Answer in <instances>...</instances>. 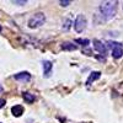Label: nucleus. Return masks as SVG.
I'll return each mask as SVG.
<instances>
[{
	"label": "nucleus",
	"mask_w": 123,
	"mask_h": 123,
	"mask_svg": "<svg viewBox=\"0 0 123 123\" xmlns=\"http://www.w3.org/2000/svg\"><path fill=\"white\" fill-rule=\"evenodd\" d=\"M117 4H118L117 1H102L98 6L100 16L105 21H108V20L113 18L117 12Z\"/></svg>",
	"instance_id": "obj_1"
},
{
	"label": "nucleus",
	"mask_w": 123,
	"mask_h": 123,
	"mask_svg": "<svg viewBox=\"0 0 123 123\" xmlns=\"http://www.w3.org/2000/svg\"><path fill=\"white\" fill-rule=\"evenodd\" d=\"M46 22V16L43 12H37L28 20V27L30 28H37L41 27Z\"/></svg>",
	"instance_id": "obj_2"
},
{
	"label": "nucleus",
	"mask_w": 123,
	"mask_h": 123,
	"mask_svg": "<svg viewBox=\"0 0 123 123\" xmlns=\"http://www.w3.org/2000/svg\"><path fill=\"white\" fill-rule=\"evenodd\" d=\"M106 47L112 49V57H113L115 59H119L123 55V44L122 43L112 42V41H110V42L106 43Z\"/></svg>",
	"instance_id": "obj_3"
},
{
	"label": "nucleus",
	"mask_w": 123,
	"mask_h": 123,
	"mask_svg": "<svg viewBox=\"0 0 123 123\" xmlns=\"http://www.w3.org/2000/svg\"><path fill=\"white\" fill-rule=\"evenodd\" d=\"M87 25V21H86V17L84 15H78L76 18H75V21H74V28L78 33L80 32H83V31L85 30Z\"/></svg>",
	"instance_id": "obj_4"
},
{
	"label": "nucleus",
	"mask_w": 123,
	"mask_h": 123,
	"mask_svg": "<svg viewBox=\"0 0 123 123\" xmlns=\"http://www.w3.org/2000/svg\"><path fill=\"white\" fill-rule=\"evenodd\" d=\"M42 67H43V74L44 78H49L52 74V69H53V64L49 60H43L42 62Z\"/></svg>",
	"instance_id": "obj_5"
},
{
	"label": "nucleus",
	"mask_w": 123,
	"mask_h": 123,
	"mask_svg": "<svg viewBox=\"0 0 123 123\" xmlns=\"http://www.w3.org/2000/svg\"><path fill=\"white\" fill-rule=\"evenodd\" d=\"M15 80L17 81H24V83H27V81L31 80V74L27 73V71H21V73H17L14 75Z\"/></svg>",
	"instance_id": "obj_6"
},
{
	"label": "nucleus",
	"mask_w": 123,
	"mask_h": 123,
	"mask_svg": "<svg viewBox=\"0 0 123 123\" xmlns=\"http://www.w3.org/2000/svg\"><path fill=\"white\" fill-rule=\"evenodd\" d=\"M94 47H95V49L97 50L98 53H101V54H106L107 53V47H106V44H104L101 42V41H98V39H95L94 41Z\"/></svg>",
	"instance_id": "obj_7"
},
{
	"label": "nucleus",
	"mask_w": 123,
	"mask_h": 123,
	"mask_svg": "<svg viewBox=\"0 0 123 123\" xmlns=\"http://www.w3.org/2000/svg\"><path fill=\"white\" fill-rule=\"evenodd\" d=\"M100 76H101V73H100V71H92V73L89 75L87 80H86V85H91L95 80L100 79Z\"/></svg>",
	"instance_id": "obj_8"
},
{
	"label": "nucleus",
	"mask_w": 123,
	"mask_h": 123,
	"mask_svg": "<svg viewBox=\"0 0 123 123\" xmlns=\"http://www.w3.org/2000/svg\"><path fill=\"white\" fill-rule=\"evenodd\" d=\"M11 113L15 116V117H20L22 113H24V107L21 105H15L11 107Z\"/></svg>",
	"instance_id": "obj_9"
},
{
	"label": "nucleus",
	"mask_w": 123,
	"mask_h": 123,
	"mask_svg": "<svg viewBox=\"0 0 123 123\" xmlns=\"http://www.w3.org/2000/svg\"><path fill=\"white\" fill-rule=\"evenodd\" d=\"M62 49L63 50H76V46L75 44H73L71 42H64V43H62Z\"/></svg>",
	"instance_id": "obj_10"
},
{
	"label": "nucleus",
	"mask_w": 123,
	"mask_h": 123,
	"mask_svg": "<svg viewBox=\"0 0 123 123\" xmlns=\"http://www.w3.org/2000/svg\"><path fill=\"white\" fill-rule=\"evenodd\" d=\"M22 97L27 104H32V102L35 101V96L32 94H30V92H22Z\"/></svg>",
	"instance_id": "obj_11"
},
{
	"label": "nucleus",
	"mask_w": 123,
	"mask_h": 123,
	"mask_svg": "<svg viewBox=\"0 0 123 123\" xmlns=\"http://www.w3.org/2000/svg\"><path fill=\"white\" fill-rule=\"evenodd\" d=\"M75 42L76 43H80L81 46H89L90 44V41L89 39H84V38H76Z\"/></svg>",
	"instance_id": "obj_12"
},
{
	"label": "nucleus",
	"mask_w": 123,
	"mask_h": 123,
	"mask_svg": "<svg viewBox=\"0 0 123 123\" xmlns=\"http://www.w3.org/2000/svg\"><path fill=\"white\" fill-rule=\"evenodd\" d=\"M70 25H71V20L70 18H67L65 20V22H64V25H63V30H69L70 28Z\"/></svg>",
	"instance_id": "obj_13"
},
{
	"label": "nucleus",
	"mask_w": 123,
	"mask_h": 123,
	"mask_svg": "<svg viewBox=\"0 0 123 123\" xmlns=\"http://www.w3.org/2000/svg\"><path fill=\"white\" fill-rule=\"evenodd\" d=\"M59 4L62 5V6H68V5H70L71 4V1H70V0H60V1H59Z\"/></svg>",
	"instance_id": "obj_14"
},
{
	"label": "nucleus",
	"mask_w": 123,
	"mask_h": 123,
	"mask_svg": "<svg viewBox=\"0 0 123 123\" xmlns=\"http://www.w3.org/2000/svg\"><path fill=\"white\" fill-rule=\"evenodd\" d=\"M5 104H6V101L4 98H0V108H3L5 106Z\"/></svg>",
	"instance_id": "obj_15"
},
{
	"label": "nucleus",
	"mask_w": 123,
	"mask_h": 123,
	"mask_svg": "<svg viewBox=\"0 0 123 123\" xmlns=\"http://www.w3.org/2000/svg\"><path fill=\"white\" fill-rule=\"evenodd\" d=\"M12 3H14V4H20V5L22 4V5H24V4H26L27 1H26V0H24V1H16V0H15V1H12Z\"/></svg>",
	"instance_id": "obj_16"
},
{
	"label": "nucleus",
	"mask_w": 123,
	"mask_h": 123,
	"mask_svg": "<svg viewBox=\"0 0 123 123\" xmlns=\"http://www.w3.org/2000/svg\"><path fill=\"white\" fill-rule=\"evenodd\" d=\"M3 91H4V89H3V86H1V85H0V92H3Z\"/></svg>",
	"instance_id": "obj_17"
},
{
	"label": "nucleus",
	"mask_w": 123,
	"mask_h": 123,
	"mask_svg": "<svg viewBox=\"0 0 123 123\" xmlns=\"http://www.w3.org/2000/svg\"><path fill=\"white\" fill-rule=\"evenodd\" d=\"M0 32H1V26H0Z\"/></svg>",
	"instance_id": "obj_18"
}]
</instances>
